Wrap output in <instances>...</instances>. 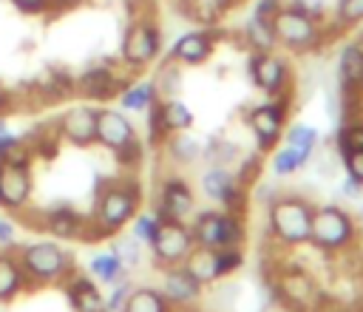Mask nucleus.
Here are the masks:
<instances>
[{"instance_id":"1","label":"nucleus","mask_w":363,"mask_h":312,"mask_svg":"<svg viewBox=\"0 0 363 312\" xmlns=\"http://www.w3.org/2000/svg\"><path fill=\"white\" fill-rule=\"evenodd\" d=\"M139 210H142V187L133 176L105 182L96 190V201L91 210V224L96 238H111L122 233Z\"/></svg>"},{"instance_id":"2","label":"nucleus","mask_w":363,"mask_h":312,"mask_svg":"<svg viewBox=\"0 0 363 312\" xmlns=\"http://www.w3.org/2000/svg\"><path fill=\"white\" fill-rule=\"evenodd\" d=\"M315 204L298 193H278L267 204V227L275 244L281 247H301L309 244Z\"/></svg>"},{"instance_id":"3","label":"nucleus","mask_w":363,"mask_h":312,"mask_svg":"<svg viewBox=\"0 0 363 312\" xmlns=\"http://www.w3.org/2000/svg\"><path fill=\"white\" fill-rule=\"evenodd\" d=\"M14 255L31 286L65 284V278L77 269L74 255L60 241H26L14 247Z\"/></svg>"},{"instance_id":"4","label":"nucleus","mask_w":363,"mask_h":312,"mask_svg":"<svg viewBox=\"0 0 363 312\" xmlns=\"http://www.w3.org/2000/svg\"><path fill=\"white\" fill-rule=\"evenodd\" d=\"M269 292L286 312H320L326 301L318 278L298 264H281L269 278Z\"/></svg>"},{"instance_id":"5","label":"nucleus","mask_w":363,"mask_h":312,"mask_svg":"<svg viewBox=\"0 0 363 312\" xmlns=\"http://www.w3.org/2000/svg\"><path fill=\"white\" fill-rule=\"evenodd\" d=\"M272 31H275V40L281 48L292 51V54H306V51H315L326 43V26L323 20L318 17H309L292 6H281L272 17Z\"/></svg>"},{"instance_id":"6","label":"nucleus","mask_w":363,"mask_h":312,"mask_svg":"<svg viewBox=\"0 0 363 312\" xmlns=\"http://www.w3.org/2000/svg\"><path fill=\"white\" fill-rule=\"evenodd\" d=\"M357 221L352 218L349 210L337 204H320L312 213V230H309V244L318 247L320 252H343L357 241Z\"/></svg>"},{"instance_id":"7","label":"nucleus","mask_w":363,"mask_h":312,"mask_svg":"<svg viewBox=\"0 0 363 312\" xmlns=\"http://www.w3.org/2000/svg\"><path fill=\"white\" fill-rule=\"evenodd\" d=\"M193 241L196 247L207 250H221V247H241L247 238V224L244 216H233L227 210H201L193 216Z\"/></svg>"},{"instance_id":"8","label":"nucleus","mask_w":363,"mask_h":312,"mask_svg":"<svg viewBox=\"0 0 363 312\" xmlns=\"http://www.w3.org/2000/svg\"><path fill=\"white\" fill-rule=\"evenodd\" d=\"M162 54V28L153 17H136L122 37L119 45V60L128 71H142L156 62Z\"/></svg>"},{"instance_id":"9","label":"nucleus","mask_w":363,"mask_h":312,"mask_svg":"<svg viewBox=\"0 0 363 312\" xmlns=\"http://www.w3.org/2000/svg\"><path fill=\"white\" fill-rule=\"evenodd\" d=\"M286 116H289V94L269 96L267 102L247 111V128L255 139L258 153H269V150L278 147V142L284 136Z\"/></svg>"},{"instance_id":"10","label":"nucleus","mask_w":363,"mask_h":312,"mask_svg":"<svg viewBox=\"0 0 363 312\" xmlns=\"http://www.w3.org/2000/svg\"><path fill=\"white\" fill-rule=\"evenodd\" d=\"M201 193L216 201L221 210L233 213V216H247L250 210V193H247V184L238 182V176L233 170H227L224 165H210L204 173H201Z\"/></svg>"},{"instance_id":"11","label":"nucleus","mask_w":363,"mask_h":312,"mask_svg":"<svg viewBox=\"0 0 363 312\" xmlns=\"http://www.w3.org/2000/svg\"><path fill=\"white\" fill-rule=\"evenodd\" d=\"M147 247H150L156 267H173V264H184V258L190 255L196 241H193V230L187 221L162 218V224H159V230Z\"/></svg>"},{"instance_id":"12","label":"nucleus","mask_w":363,"mask_h":312,"mask_svg":"<svg viewBox=\"0 0 363 312\" xmlns=\"http://www.w3.org/2000/svg\"><path fill=\"white\" fill-rule=\"evenodd\" d=\"M247 74H250L252 85H255L258 91H264L267 96L289 94L292 68H289V62H286L281 54H275V51H250Z\"/></svg>"},{"instance_id":"13","label":"nucleus","mask_w":363,"mask_h":312,"mask_svg":"<svg viewBox=\"0 0 363 312\" xmlns=\"http://www.w3.org/2000/svg\"><path fill=\"white\" fill-rule=\"evenodd\" d=\"M40 227L60 241H99L91 224V216H82L79 210L68 204H51L40 213Z\"/></svg>"},{"instance_id":"14","label":"nucleus","mask_w":363,"mask_h":312,"mask_svg":"<svg viewBox=\"0 0 363 312\" xmlns=\"http://www.w3.org/2000/svg\"><path fill=\"white\" fill-rule=\"evenodd\" d=\"M54 130L60 139H65L74 147H91L96 145V108L88 102H77L71 108H65L57 122Z\"/></svg>"},{"instance_id":"15","label":"nucleus","mask_w":363,"mask_h":312,"mask_svg":"<svg viewBox=\"0 0 363 312\" xmlns=\"http://www.w3.org/2000/svg\"><path fill=\"white\" fill-rule=\"evenodd\" d=\"M159 289L173 309H190L204 298L207 286L184 264H173V267H162V286Z\"/></svg>"},{"instance_id":"16","label":"nucleus","mask_w":363,"mask_h":312,"mask_svg":"<svg viewBox=\"0 0 363 312\" xmlns=\"http://www.w3.org/2000/svg\"><path fill=\"white\" fill-rule=\"evenodd\" d=\"M34 182H31V167L11 165L0 159V210L3 213H23L31 201Z\"/></svg>"},{"instance_id":"17","label":"nucleus","mask_w":363,"mask_h":312,"mask_svg":"<svg viewBox=\"0 0 363 312\" xmlns=\"http://www.w3.org/2000/svg\"><path fill=\"white\" fill-rule=\"evenodd\" d=\"M193 210H196V193H193L190 182L176 176V173L164 176L162 184H159L156 213L162 218H182V221H187L193 216Z\"/></svg>"},{"instance_id":"18","label":"nucleus","mask_w":363,"mask_h":312,"mask_svg":"<svg viewBox=\"0 0 363 312\" xmlns=\"http://www.w3.org/2000/svg\"><path fill=\"white\" fill-rule=\"evenodd\" d=\"M216 51V34L207 28H190L184 34H179L167 51V60L179 62L182 68H193V65H204Z\"/></svg>"},{"instance_id":"19","label":"nucleus","mask_w":363,"mask_h":312,"mask_svg":"<svg viewBox=\"0 0 363 312\" xmlns=\"http://www.w3.org/2000/svg\"><path fill=\"white\" fill-rule=\"evenodd\" d=\"M337 82L346 105L363 96V40H349L337 51Z\"/></svg>"},{"instance_id":"20","label":"nucleus","mask_w":363,"mask_h":312,"mask_svg":"<svg viewBox=\"0 0 363 312\" xmlns=\"http://www.w3.org/2000/svg\"><path fill=\"white\" fill-rule=\"evenodd\" d=\"M133 139H136V125L122 108H96V145L113 153Z\"/></svg>"},{"instance_id":"21","label":"nucleus","mask_w":363,"mask_h":312,"mask_svg":"<svg viewBox=\"0 0 363 312\" xmlns=\"http://www.w3.org/2000/svg\"><path fill=\"white\" fill-rule=\"evenodd\" d=\"M122 85H125V79L119 77V71L111 62L91 65L74 79V91H79L85 99H111L122 91Z\"/></svg>"},{"instance_id":"22","label":"nucleus","mask_w":363,"mask_h":312,"mask_svg":"<svg viewBox=\"0 0 363 312\" xmlns=\"http://www.w3.org/2000/svg\"><path fill=\"white\" fill-rule=\"evenodd\" d=\"M62 286L74 312H105V295L99 292V284L91 275H82L74 269Z\"/></svg>"},{"instance_id":"23","label":"nucleus","mask_w":363,"mask_h":312,"mask_svg":"<svg viewBox=\"0 0 363 312\" xmlns=\"http://www.w3.org/2000/svg\"><path fill=\"white\" fill-rule=\"evenodd\" d=\"M28 289H31V284H28L14 250H3L0 252V303H14Z\"/></svg>"},{"instance_id":"24","label":"nucleus","mask_w":363,"mask_h":312,"mask_svg":"<svg viewBox=\"0 0 363 312\" xmlns=\"http://www.w3.org/2000/svg\"><path fill=\"white\" fill-rule=\"evenodd\" d=\"M116 99H119V108L125 113H147L159 102V91H156V82L150 77V79L125 82L122 91L116 94Z\"/></svg>"},{"instance_id":"25","label":"nucleus","mask_w":363,"mask_h":312,"mask_svg":"<svg viewBox=\"0 0 363 312\" xmlns=\"http://www.w3.org/2000/svg\"><path fill=\"white\" fill-rule=\"evenodd\" d=\"M88 275L96 281V284H105V286H113L119 281L128 278V269L125 264L116 258V252L108 247V250H99L88 258Z\"/></svg>"},{"instance_id":"26","label":"nucleus","mask_w":363,"mask_h":312,"mask_svg":"<svg viewBox=\"0 0 363 312\" xmlns=\"http://www.w3.org/2000/svg\"><path fill=\"white\" fill-rule=\"evenodd\" d=\"M241 40L247 43L250 51H275L278 48V40H275V31H272V20H264V17H255V14H250L244 20Z\"/></svg>"},{"instance_id":"27","label":"nucleus","mask_w":363,"mask_h":312,"mask_svg":"<svg viewBox=\"0 0 363 312\" xmlns=\"http://www.w3.org/2000/svg\"><path fill=\"white\" fill-rule=\"evenodd\" d=\"M156 111H159V119H162L167 136L193 128V111H190L187 102H182L179 96H164V99H159V102H156Z\"/></svg>"},{"instance_id":"28","label":"nucleus","mask_w":363,"mask_h":312,"mask_svg":"<svg viewBox=\"0 0 363 312\" xmlns=\"http://www.w3.org/2000/svg\"><path fill=\"white\" fill-rule=\"evenodd\" d=\"M312 159V150H306V147H298V145H281V147H275L272 150V159H269V170H272V176H292V173H298L306 162Z\"/></svg>"},{"instance_id":"29","label":"nucleus","mask_w":363,"mask_h":312,"mask_svg":"<svg viewBox=\"0 0 363 312\" xmlns=\"http://www.w3.org/2000/svg\"><path fill=\"white\" fill-rule=\"evenodd\" d=\"M122 312H176V309L167 303L162 289H156V286H130Z\"/></svg>"},{"instance_id":"30","label":"nucleus","mask_w":363,"mask_h":312,"mask_svg":"<svg viewBox=\"0 0 363 312\" xmlns=\"http://www.w3.org/2000/svg\"><path fill=\"white\" fill-rule=\"evenodd\" d=\"M164 150L170 156V162L176 165H193L204 150H201V142L190 133V130H179V133H170L164 139Z\"/></svg>"},{"instance_id":"31","label":"nucleus","mask_w":363,"mask_h":312,"mask_svg":"<svg viewBox=\"0 0 363 312\" xmlns=\"http://www.w3.org/2000/svg\"><path fill=\"white\" fill-rule=\"evenodd\" d=\"M352 150H363V119L360 116H346L335 133V153L346 156Z\"/></svg>"},{"instance_id":"32","label":"nucleus","mask_w":363,"mask_h":312,"mask_svg":"<svg viewBox=\"0 0 363 312\" xmlns=\"http://www.w3.org/2000/svg\"><path fill=\"white\" fill-rule=\"evenodd\" d=\"M153 82H156L159 99H164V96H179V91H182V65L173 62V60H164V62L159 65V71L153 74Z\"/></svg>"},{"instance_id":"33","label":"nucleus","mask_w":363,"mask_h":312,"mask_svg":"<svg viewBox=\"0 0 363 312\" xmlns=\"http://www.w3.org/2000/svg\"><path fill=\"white\" fill-rule=\"evenodd\" d=\"M244 267V250L241 247H221L213 250V275L216 281L230 278L233 272H238Z\"/></svg>"},{"instance_id":"34","label":"nucleus","mask_w":363,"mask_h":312,"mask_svg":"<svg viewBox=\"0 0 363 312\" xmlns=\"http://www.w3.org/2000/svg\"><path fill=\"white\" fill-rule=\"evenodd\" d=\"M184 267H187L204 286L216 284V275H213V250H207V247H193L190 255L184 258Z\"/></svg>"},{"instance_id":"35","label":"nucleus","mask_w":363,"mask_h":312,"mask_svg":"<svg viewBox=\"0 0 363 312\" xmlns=\"http://www.w3.org/2000/svg\"><path fill=\"white\" fill-rule=\"evenodd\" d=\"M159 224H162V216H159L156 210H139L128 227H130V235H133L142 247H147V244L153 241V235H156Z\"/></svg>"},{"instance_id":"36","label":"nucleus","mask_w":363,"mask_h":312,"mask_svg":"<svg viewBox=\"0 0 363 312\" xmlns=\"http://www.w3.org/2000/svg\"><path fill=\"white\" fill-rule=\"evenodd\" d=\"M111 250L116 252V258L125 264L128 272L142 264V244H139L133 235H119V233H116L113 241H111Z\"/></svg>"},{"instance_id":"37","label":"nucleus","mask_w":363,"mask_h":312,"mask_svg":"<svg viewBox=\"0 0 363 312\" xmlns=\"http://www.w3.org/2000/svg\"><path fill=\"white\" fill-rule=\"evenodd\" d=\"M335 28L346 31L363 23V0H337L335 3Z\"/></svg>"},{"instance_id":"38","label":"nucleus","mask_w":363,"mask_h":312,"mask_svg":"<svg viewBox=\"0 0 363 312\" xmlns=\"http://www.w3.org/2000/svg\"><path fill=\"white\" fill-rule=\"evenodd\" d=\"M281 139H284L286 145H298V147H306V150H312V153H315L320 133H318V128H315V125L295 122V125H289V128H286V133H284Z\"/></svg>"},{"instance_id":"39","label":"nucleus","mask_w":363,"mask_h":312,"mask_svg":"<svg viewBox=\"0 0 363 312\" xmlns=\"http://www.w3.org/2000/svg\"><path fill=\"white\" fill-rule=\"evenodd\" d=\"M113 156H116L119 167L133 170V167H139V162H142V156H145V147H142V142H139V136H136L133 142H128V145H122L119 150H113Z\"/></svg>"},{"instance_id":"40","label":"nucleus","mask_w":363,"mask_h":312,"mask_svg":"<svg viewBox=\"0 0 363 312\" xmlns=\"http://www.w3.org/2000/svg\"><path fill=\"white\" fill-rule=\"evenodd\" d=\"M128 292H130V281H119L111 286V292L105 295V312H122L125 301H128Z\"/></svg>"},{"instance_id":"41","label":"nucleus","mask_w":363,"mask_h":312,"mask_svg":"<svg viewBox=\"0 0 363 312\" xmlns=\"http://www.w3.org/2000/svg\"><path fill=\"white\" fill-rule=\"evenodd\" d=\"M286 6L309 14V17H318V20H326V0H284Z\"/></svg>"},{"instance_id":"42","label":"nucleus","mask_w":363,"mask_h":312,"mask_svg":"<svg viewBox=\"0 0 363 312\" xmlns=\"http://www.w3.org/2000/svg\"><path fill=\"white\" fill-rule=\"evenodd\" d=\"M340 162H343L346 176H352V179H357L363 184V150H352V153L340 156Z\"/></svg>"},{"instance_id":"43","label":"nucleus","mask_w":363,"mask_h":312,"mask_svg":"<svg viewBox=\"0 0 363 312\" xmlns=\"http://www.w3.org/2000/svg\"><path fill=\"white\" fill-rule=\"evenodd\" d=\"M17 247V227L9 216H0V252Z\"/></svg>"},{"instance_id":"44","label":"nucleus","mask_w":363,"mask_h":312,"mask_svg":"<svg viewBox=\"0 0 363 312\" xmlns=\"http://www.w3.org/2000/svg\"><path fill=\"white\" fill-rule=\"evenodd\" d=\"M20 142H23V139H20V136H17V133H14V130L6 125V119L0 116V159H3L9 150H14Z\"/></svg>"},{"instance_id":"45","label":"nucleus","mask_w":363,"mask_h":312,"mask_svg":"<svg viewBox=\"0 0 363 312\" xmlns=\"http://www.w3.org/2000/svg\"><path fill=\"white\" fill-rule=\"evenodd\" d=\"M20 14H45L51 0H9Z\"/></svg>"},{"instance_id":"46","label":"nucleus","mask_w":363,"mask_h":312,"mask_svg":"<svg viewBox=\"0 0 363 312\" xmlns=\"http://www.w3.org/2000/svg\"><path fill=\"white\" fill-rule=\"evenodd\" d=\"M281 6H284V0H255L252 14H255V17H264V20H272Z\"/></svg>"},{"instance_id":"47","label":"nucleus","mask_w":363,"mask_h":312,"mask_svg":"<svg viewBox=\"0 0 363 312\" xmlns=\"http://www.w3.org/2000/svg\"><path fill=\"white\" fill-rule=\"evenodd\" d=\"M340 190H343V196H346V199H360V196H363V184H360L357 179H352V176H346V179H343Z\"/></svg>"},{"instance_id":"48","label":"nucleus","mask_w":363,"mask_h":312,"mask_svg":"<svg viewBox=\"0 0 363 312\" xmlns=\"http://www.w3.org/2000/svg\"><path fill=\"white\" fill-rule=\"evenodd\" d=\"M9 108H11V94H9L3 85H0V116H3Z\"/></svg>"},{"instance_id":"49","label":"nucleus","mask_w":363,"mask_h":312,"mask_svg":"<svg viewBox=\"0 0 363 312\" xmlns=\"http://www.w3.org/2000/svg\"><path fill=\"white\" fill-rule=\"evenodd\" d=\"M360 233H363V227H360Z\"/></svg>"},{"instance_id":"50","label":"nucleus","mask_w":363,"mask_h":312,"mask_svg":"<svg viewBox=\"0 0 363 312\" xmlns=\"http://www.w3.org/2000/svg\"><path fill=\"white\" fill-rule=\"evenodd\" d=\"M360 40H363V37H360Z\"/></svg>"}]
</instances>
